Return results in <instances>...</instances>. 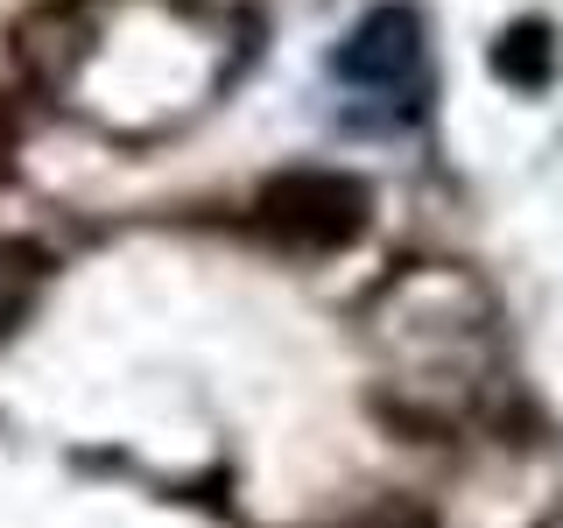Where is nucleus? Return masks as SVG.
<instances>
[{
	"label": "nucleus",
	"mask_w": 563,
	"mask_h": 528,
	"mask_svg": "<svg viewBox=\"0 0 563 528\" xmlns=\"http://www.w3.org/2000/svg\"><path fill=\"white\" fill-rule=\"evenodd\" d=\"M261 226L282 246H303V254H331L366 233V184H352L339 169H289L261 190Z\"/></svg>",
	"instance_id": "f257e3e1"
},
{
	"label": "nucleus",
	"mask_w": 563,
	"mask_h": 528,
	"mask_svg": "<svg viewBox=\"0 0 563 528\" xmlns=\"http://www.w3.org/2000/svg\"><path fill=\"white\" fill-rule=\"evenodd\" d=\"M331 70H339V85H352V92L401 99L416 113V99H422V22H416V8H374L339 43Z\"/></svg>",
	"instance_id": "f03ea898"
},
{
	"label": "nucleus",
	"mask_w": 563,
	"mask_h": 528,
	"mask_svg": "<svg viewBox=\"0 0 563 528\" xmlns=\"http://www.w3.org/2000/svg\"><path fill=\"white\" fill-rule=\"evenodd\" d=\"M493 70H500L507 85H521V92H542V85H550V70H556V43H550V29H542V22L507 29V35H500V50H493Z\"/></svg>",
	"instance_id": "7ed1b4c3"
},
{
	"label": "nucleus",
	"mask_w": 563,
	"mask_h": 528,
	"mask_svg": "<svg viewBox=\"0 0 563 528\" xmlns=\"http://www.w3.org/2000/svg\"><path fill=\"white\" fill-rule=\"evenodd\" d=\"M8 141H14V134H8V113H0V169H8Z\"/></svg>",
	"instance_id": "20e7f679"
}]
</instances>
